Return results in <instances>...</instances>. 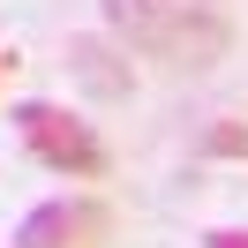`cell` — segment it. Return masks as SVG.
<instances>
[{"instance_id":"6da1fadb","label":"cell","mask_w":248,"mask_h":248,"mask_svg":"<svg viewBox=\"0 0 248 248\" xmlns=\"http://www.w3.org/2000/svg\"><path fill=\"white\" fill-rule=\"evenodd\" d=\"M98 16H106V38H121L128 53L173 68V76H203L233 46L226 0H98Z\"/></svg>"},{"instance_id":"7a4b0ae2","label":"cell","mask_w":248,"mask_h":248,"mask_svg":"<svg viewBox=\"0 0 248 248\" xmlns=\"http://www.w3.org/2000/svg\"><path fill=\"white\" fill-rule=\"evenodd\" d=\"M16 136H23V151L38 158V166H53L61 181H106V166H113V151L98 143V128L83 121L76 106H53V98H23L16 113Z\"/></svg>"},{"instance_id":"3957f363","label":"cell","mask_w":248,"mask_h":248,"mask_svg":"<svg viewBox=\"0 0 248 248\" xmlns=\"http://www.w3.org/2000/svg\"><path fill=\"white\" fill-rule=\"evenodd\" d=\"M113 233V211L91 196H53L16 226V248H98Z\"/></svg>"},{"instance_id":"277c9868","label":"cell","mask_w":248,"mask_h":248,"mask_svg":"<svg viewBox=\"0 0 248 248\" xmlns=\"http://www.w3.org/2000/svg\"><path fill=\"white\" fill-rule=\"evenodd\" d=\"M68 76H76L91 98H128V91H136L121 38H68Z\"/></svg>"},{"instance_id":"5b68a950","label":"cell","mask_w":248,"mask_h":248,"mask_svg":"<svg viewBox=\"0 0 248 248\" xmlns=\"http://www.w3.org/2000/svg\"><path fill=\"white\" fill-rule=\"evenodd\" d=\"M203 151H211V158H248V121H211Z\"/></svg>"},{"instance_id":"8992f818","label":"cell","mask_w":248,"mask_h":248,"mask_svg":"<svg viewBox=\"0 0 248 248\" xmlns=\"http://www.w3.org/2000/svg\"><path fill=\"white\" fill-rule=\"evenodd\" d=\"M211 248H248V233H241V226H218V233H211Z\"/></svg>"},{"instance_id":"52a82bcc","label":"cell","mask_w":248,"mask_h":248,"mask_svg":"<svg viewBox=\"0 0 248 248\" xmlns=\"http://www.w3.org/2000/svg\"><path fill=\"white\" fill-rule=\"evenodd\" d=\"M0 68H8V61H0Z\"/></svg>"}]
</instances>
